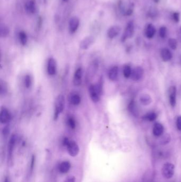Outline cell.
Segmentation results:
<instances>
[{"instance_id":"6da1fadb","label":"cell","mask_w":181,"mask_h":182,"mask_svg":"<svg viewBox=\"0 0 181 182\" xmlns=\"http://www.w3.org/2000/svg\"><path fill=\"white\" fill-rule=\"evenodd\" d=\"M103 91V81L101 78L97 84H92L89 87V94L92 101L98 102L101 99V96Z\"/></svg>"},{"instance_id":"7a4b0ae2","label":"cell","mask_w":181,"mask_h":182,"mask_svg":"<svg viewBox=\"0 0 181 182\" xmlns=\"http://www.w3.org/2000/svg\"><path fill=\"white\" fill-rule=\"evenodd\" d=\"M65 107V98L60 94L57 97L55 101L54 111V120H57L59 115L62 112Z\"/></svg>"},{"instance_id":"3957f363","label":"cell","mask_w":181,"mask_h":182,"mask_svg":"<svg viewBox=\"0 0 181 182\" xmlns=\"http://www.w3.org/2000/svg\"><path fill=\"white\" fill-rule=\"evenodd\" d=\"M16 136L12 135L10 137L8 148V163L10 166L13 165V152L16 143Z\"/></svg>"},{"instance_id":"277c9868","label":"cell","mask_w":181,"mask_h":182,"mask_svg":"<svg viewBox=\"0 0 181 182\" xmlns=\"http://www.w3.org/2000/svg\"><path fill=\"white\" fill-rule=\"evenodd\" d=\"M175 166L171 162L164 164L161 168L162 175L166 179H171L175 174Z\"/></svg>"},{"instance_id":"5b68a950","label":"cell","mask_w":181,"mask_h":182,"mask_svg":"<svg viewBox=\"0 0 181 182\" xmlns=\"http://www.w3.org/2000/svg\"><path fill=\"white\" fill-rule=\"evenodd\" d=\"M66 147L67 148L68 153L70 156L72 157H75L78 155L80 149L79 145H78L76 142L70 140Z\"/></svg>"},{"instance_id":"8992f818","label":"cell","mask_w":181,"mask_h":182,"mask_svg":"<svg viewBox=\"0 0 181 182\" xmlns=\"http://www.w3.org/2000/svg\"><path fill=\"white\" fill-rule=\"evenodd\" d=\"M134 32V26L132 21H130L128 23L125 29L124 32L123 34L121 39L122 42H124L127 39H130L133 36Z\"/></svg>"},{"instance_id":"52a82bcc","label":"cell","mask_w":181,"mask_h":182,"mask_svg":"<svg viewBox=\"0 0 181 182\" xmlns=\"http://www.w3.org/2000/svg\"><path fill=\"white\" fill-rule=\"evenodd\" d=\"M11 119V115L9 110L6 107H2L0 112V122L3 124L9 123Z\"/></svg>"},{"instance_id":"ba28073f","label":"cell","mask_w":181,"mask_h":182,"mask_svg":"<svg viewBox=\"0 0 181 182\" xmlns=\"http://www.w3.org/2000/svg\"><path fill=\"white\" fill-rule=\"evenodd\" d=\"M26 11L29 14H34L37 11V4L35 0H26L24 4Z\"/></svg>"},{"instance_id":"9c48e42d","label":"cell","mask_w":181,"mask_h":182,"mask_svg":"<svg viewBox=\"0 0 181 182\" xmlns=\"http://www.w3.org/2000/svg\"><path fill=\"white\" fill-rule=\"evenodd\" d=\"M47 70L48 74L50 76H54L57 74V62L53 58H50L48 60Z\"/></svg>"},{"instance_id":"30bf717a","label":"cell","mask_w":181,"mask_h":182,"mask_svg":"<svg viewBox=\"0 0 181 182\" xmlns=\"http://www.w3.org/2000/svg\"><path fill=\"white\" fill-rule=\"evenodd\" d=\"M143 74H144V70L142 67L140 66L136 67L132 70L131 77L133 81H139L143 77Z\"/></svg>"},{"instance_id":"8fae6325","label":"cell","mask_w":181,"mask_h":182,"mask_svg":"<svg viewBox=\"0 0 181 182\" xmlns=\"http://www.w3.org/2000/svg\"><path fill=\"white\" fill-rule=\"evenodd\" d=\"M95 42V39L93 36H87L80 42V48L82 50H87L90 48Z\"/></svg>"},{"instance_id":"7c38bea8","label":"cell","mask_w":181,"mask_h":182,"mask_svg":"<svg viewBox=\"0 0 181 182\" xmlns=\"http://www.w3.org/2000/svg\"><path fill=\"white\" fill-rule=\"evenodd\" d=\"M169 103L172 108H174L176 104V87L171 86L168 90Z\"/></svg>"},{"instance_id":"4fadbf2b","label":"cell","mask_w":181,"mask_h":182,"mask_svg":"<svg viewBox=\"0 0 181 182\" xmlns=\"http://www.w3.org/2000/svg\"><path fill=\"white\" fill-rule=\"evenodd\" d=\"M83 76V70L81 67L78 68L74 72V77H73V84L75 86H79L82 83Z\"/></svg>"},{"instance_id":"5bb4252c","label":"cell","mask_w":181,"mask_h":182,"mask_svg":"<svg viewBox=\"0 0 181 182\" xmlns=\"http://www.w3.org/2000/svg\"><path fill=\"white\" fill-rule=\"evenodd\" d=\"M80 25V20L77 17H72L69 21V30L72 34L75 33L78 30Z\"/></svg>"},{"instance_id":"9a60e30c","label":"cell","mask_w":181,"mask_h":182,"mask_svg":"<svg viewBox=\"0 0 181 182\" xmlns=\"http://www.w3.org/2000/svg\"><path fill=\"white\" fill-rule=\"evenodd\" d=\"M121 27L119 26H113L109 28L107 32V36L110 39H114L119 35L121 32Z\"/></svg>"},{"instance_id":"2e32d148","label":"cell","mask_w":181,"mask_h":182,"mask_svg":"<svg viewBox=\"0 0 181 182\" xmlns=\"http://www.w3.org/2000/svg\"><path fill=\"white\" fill-rule=\"evenodd\" d=\"M164 128L161 124L159 122H156L154 124L152 132L156 137H160L163 134Z\"/></svg>"},{"instance_id":"e0dca14e","label":"cell","mask_w":181,"mask_h":182,"mask_svg":"<svg viewBox=\"0 0 181 182\" xmlns=\"http://www.w3.org/2000/svg\"><path fill=\"white\" fill-rule=\"evenodd\" d=\"M160 56L162 60L164 62H168L172 59V54L169 49L164 48H163L160 52Z\"/></svg>"},{"instance_id":"ac0fdd59","label":"cell","mask_w":181,"mask_h":182,"mask_svg":"<svg viewBox=\"0 0 181 182\" xmlns=\"http://www.w3.org/2000/svg\"><path fill=\"white\" fill-rule=\"evenodd\" d=\"M119 67L117 66H114L110 69L108 75L110 81H116L119 76Z\"/></svg>"},{"instance_id":"d6986e66","label":"cell","mask_w":181,"mask_h":182,"mask_svg":"<svg viewBox=\"0 0 181 182\" xmlns=\"http://www.w3.org/2000/svg\"><path fill=\"white\" fill-rule=\"evenodd\" d=\"M71 168V164L68 161H63L59 165V171L61 173L65 174L68 173Z\"/></svg>"},{"instance_id":"ffe728a7","label":"cell","mask_w":181,"mask_h":182,"mask_svg":"<svg viewBox=\"0 0 181 182\" xmlns=\"http://www.w3.org/2000/svg\"><path fill=\"white\" fill-rule=\"evenodd\" d=\"M156 33V28L152 24H149L145 29V36L149 39H152Z\"/></svg>"},{"instance_id":"44dd1931","label":"cell","mask_w":181,"mask_h":182,"mask_svg":"<svg viewBox=\"0 0 181 182\" xmlns=\"http://www.w3.org/2000/svg\"><path fill=\"white\" fill-rule=\"evenodd\" d=\"M140 102L143 105H148L152 103V97L147 94H143L140 97Z\"/></svg>"},{"instance_id":"7402d4cb","label":"cell","mask_w":181,"mask_h":182,"mask_svg":"<svg viewBox=\"0 0 181 182\" xmlns=\"http://www.w3.org/2000/svg\"><path fill=\"white\" fill-rule=\"evenodd\" d=\"M128 109L129 112H130V113L134 116H137L138 115V109L134 100H131L129 103L128 105Z\"/></svg>"},{"instance_id":"603a6c76","label":"cell","mask_w":181,"mask_h":182,"mask_svg":"<svg viewBox=\"0 0 181 182\" xmlns=\"http://www.w3.org/2000/svg\"><path fill=\"white\" fill-rule=\"evenodd\" d=\"M35 162H36V157H35V155H33L31 156V158L30 159L29 168H28V175L29 176V178H30L31 176L33 175V171H34L35 166Z\"/></svg>"},{"instance_id":"cb8c5ba5","label":"cell","mask_w":181,"mask_h":182,"mask_svg":"<svg viewBox=\"0 0 181 182\" xmlns=\"http://www.w3.org/2000/svg\"><path fill=\"white\" fill-rule=\"evenodd\" d=\"M157 118V115L156 113L154 112H149L148 114H145L143 117V119L145 121H148V122H154L156 120Z\"/></svg>"},{"instance_id":"d4e9b609","label":"cell","mask_w":181,"mask_h":182,"mask_svg":"<svg viewBox=\"0 0 181 182\" xmlns=\"http://www.w3.org/2000/svg\"><path fill=\"white\" fill-rule=\"evenodd\" d=\"M70 101L72 105H79L81 102V97L79 94H73L71 96Z\"/></svg>"},{"instance_id":"484cf974","label":"cell","mask_w":181,"mask_h":182,"mask_svg":"<svg viewBox=\"0 0 181 182\" xmlns=\"http://www.w3.org/2000/svg\"><path fill=\"white\" fill-rule=\"evenodd\" d=\"M10 33L9 28L5 25H1L0 26V36L1 37H6Z\"/></svg>"},{"instance_id":"4316f807","label":"cell","mask_w":181,"mask_h":182,"mask_svg":"<svg viewBox=\"0 0 181 182\" xmlns=\"http://www.w3.org/2000/svg\"><path fill=\"white\" fill-rule=\"evenodd\" d=\"M19 39L21 45H26L28 42V37L26 33L24 31H21L19 33Z\"/></svg>"},{"instance_id":"83f0119b","label":"cell","mask_w":181,"mask_h":182,"mask_svg":"<svg viewBox=\"0 0 181 182\" xmlns=\"http://www.w3.org/2000/svg\"><path fill=\"white\" fill-rule=\"evenodd\" d=\"M132 70L130 66H129L128 65H125L123 67V74L124 77L126 78H129L130 77L131 74H132Z\"/></svg>"},{"instance_id":"f1b7e54d","label":"cell","mask_w":181,"mask_h":182,"mask_svg":"<svg viewBox=\"0 0 181 182\" xmlns=\"http://www.w3.org/2000/svg\"><path fill=\"white\" fill-rule=\"evenodd\" d=\"M8 92V85L6 82L1 79L0 81V94L1 96L6 95Z\"/></svg>"},{"instance_id":"f546056e","label":"cell","mask_w":181,"mask_h":182,"mask_svg":"<svg viewBox=\"0 0 181 182\" xmlns=\"http://www.w3.org/2000/svg\"><path fill=\"white\" fill-rule=\"evenodd\" d=\"M32 82H33L32 78L30 75H27L24 77V86L27 89H29L31 86Z\"/></svg>"},{"instance_id":"4dcf8cb0","label":"cell","mask_w":181,"mask_h":182,"mask_svg":"<svg viewBox=\"0 0 181 182\" xmlns=\"http://www.w3.org/2000/svg\"><path fill=\"white\" fill-rule=\"evenodd\" d=\"M68 125L72 129H74L76 127L75 120L72 116L69 117L67 120Z\"/></svg>"},{"instance_id":"1f68e13d","label":"cell","mask_w":181,"mask_h":182,"mask_svg":"<svg viewBox=\"0 0 181 182\" xmlns=\"http://www.w3.org/2000/svg\"><path fill=\"white\" fill-rule=\"evenodd\" d=\"M170 141H171V136L169 134H167L161 137L160 143L161 145H166L169 143Z\"/></svg>"},{"instance_id":"d6a6232c","label":"cell","mask_w":181,"mask_h":182,"mask_svg":"<svg viewBox=\"0 0 181 182\" xmlns=\"http://www.w3.org/2000/svg\"><path fill=\"white\" fill-rule=\"evenodd\" d=\"M168 45H169V47L172 50H175L177 48L178 43L175 39L171 38V39H169L168 40Z\"/></svg>"},{"instance_id":"836d02e7","label":"cell","mask_w":181,"mask_h":182,"mask_svg":"<svg viewBox=\"0 0 181 182\" xmlns=\"http://www.w3.org/2000/svg\"><path fill=\"white\" fill-rule=\"evenodd\" d=\"M159 34L160 37L162 39H164L166 37L167 34V28L165 27H160L159 30Z\"/></svg>"},{"instance_id":"e575fe53","label":"cell","mask_w":181,"mask_h":182,"mask_svg":"<svg viewBox=\"0 0 181 182\" xmlns=\"http://www.w3.org/2000/svg\"><path fill=\"white\" fill-rule=\"evenodd\" d=\"M9 133H10V127H9V126H6L3 129V131H2V134L4 135V136L6 137L8 135Z\"/></svg>"},{"instance_id":"d590c367","label":"cell","mask_w":181,"mask_h":182,"mask_svg":"<svg viewBox=\"0 0 181 182\" xmlns=\"http://www.w3.org/2000/svg\"><path fill=\"white\" fill-rule=\"evenodd\" d=\"M176 127L178 131H181V116H178L176 119Z\"/></svg>"},{"instance_id":"8d00e7d4","label":"cell","mask_w":181,"mask_h":182,"mask_svg":"<svg viewBox=\"0 0 181 182\" xmlns=\"http://www.w3.org/2000/svg\"><path fill=\"white\" fill-rule=\"evenodd\" d=\"M76 178L74 176H69L66 178L64 182H75Z\"/></svg>"},{"instance_id":"74e56055","label":"cell","mask_w":181,"mask_h":182,"mask_svg":"<svg viewBox=\"0 0 181 182\" xmlns=\"http://www.w3.org/2000/svg\"><path fill=\"white\" fill-rule=\"evenodd\" d=\"M173 19L176 22H178L180 21V13L178 12H175L173 15Z\"/></svg>"},{"instance_id":"f35d334b","label":"cell","mask_w":181,"mask_h":182,"mask_svg":"<svg viewBox=\"0 0 181 182\" xmlns=\"http://www.w3.org/2000/svg\"><path fill=\"white\" fill-rule=\"evenodd\" d=\"M178 39L179 41L181 43V26L180 27L178 32Z\"/></svg>"},{"instance_id":"ab89813d","label":"cell","mask_w":181,"mask_h":182,"mask_svg":"<svg viewBox=\"0 0 181 182\" xmlns=\"http://www.w3.org/2000/svg\"><path fill=\"white\" fill-rule=\"evenodd\" d=\"M11 182V181H10V179L9 177H8V176H6V177H5L4 180V182Z\"/></svg>"},{"instance_id":"60d3db41","label":"cell","mask_w":181,"mask_h":182,"mask_svg":"<svg viewBox=\"0 0 181 182\" xmlns=\"http://www.w3.org/2000/svg\"><path fill=\"white\" fill-rule=\"evenodd\" d=\"M63 1H64V2H68V0H62Z\"/></svg>"},{"instance_id":"b9f144b4","label":"cell","mask_w":181,"mask_h":182,"mask_svg":"<svg viewBox=\"0 0 181 182\" xmlns=\"http://www.w3.org/2000/svg\"><path fill=\"white\" fill-rule=\"evenodd\" d=\"M154 1H155V2H158V1H159V0H154Z\"/></svg>"}]
</instances>
